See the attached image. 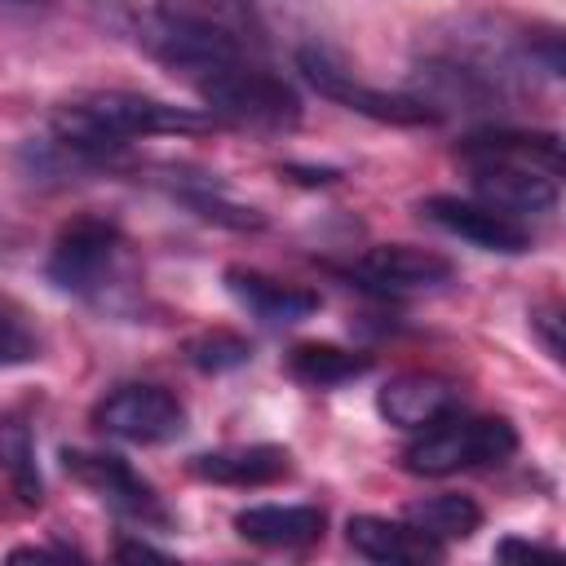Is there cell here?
I'll use <instances>...</instances> for the list:
<instances>
[{
  "mask_svg": "<svg viewBox=\"0 0 566 566\" xmlns=\"http://www.w3.org/2000/svg\"><path fill=\"white\" fill-rule=\"evenodd\" d=\"M212 115H199L190 106H172L150 93L133 88H97L84 97H71L49 119V150L57 164H102L106 155L124 150L137 137H164V133H208Z\"/></svg>",
  "mask_w": 566,
  "mask_h": 566,
  "instance_id": "cell-1",
  "label": "cell"
},
{
  "mask_svg": "<svg viewBox=\"0 0 566 566\" xmlns=\"http://www.w3.org/2000/svg\"><path fill=\"white\" fill-rule=\"evenodd\" d=\"M460 159L482 203L517 221L557 208V177H562L557 133H513V128L473 133L460 142Z\"/></svg>",
  "mask_w": 566,
  "mask_h": 566,
  "instance_id": "cell-2",
  "label": "cell"
},
{
  "mask_svg": "<svg viewBox=\"0 0 566 566\" xmlns=\"http://www.w3.org/2000/svg\"><path fill=\"white\" fill-rule=\"evenodd\" d=\"M199 102L212 111V119L243 128V133H292L301 124V97L296 88L265 66V57H234L190 80Z\"/></svg>",
  "mask_w": 566,
  "mask_h": 566,
  "instance_id": "cell-3",
  "label": "cell"
},
{
  "mask_svg": "<svg viewBox=\"0 0 566 566\" xmlns=\"http://www.w3.org/2000/svg\"><path fill=\"white\" fill-rule=\"evenodd\" d=\"M517 455V429L504 416H442L402 447V469L420 478H447L460 469H486Z\"/></svg>",
  "mask_w": 566,
  "mask_h": 566,
  "instance_id": "cell-4",
  "label": "cell"
},
{
  "mask_svg": "<svg viewBox=\"0 0 566 566\" xmlns=\"http://www.w3.org/2000/svg\"><path fill=\"white\" fill-rule=\"evenodd\" d=\"M124 261H128V243L119 234L115 221L106 217H71L53 248H49V283L71 292V296H93V301H106L111 287H119V274H124Z\"/></svg>",
  "mask_w": 566,
  "mask_h": 566,
  "instance_id": "cell-5",
  "label": "cell"
},
{
  "mask_svg": "<svg viewBox=\"0 0 566 566\" xmlns=\"http://www.w3.org/2000/svg\"><path fill=\"white\" fill-rule=\"evenodd\" d=\"M296 66H301V75H305L323 97H332L336 106L358 111V115H367V119H376V124L420 128V124H438V119H442L433 106H424V102L411 97V93H389V88L363 84V80H358L354 71H345L327 49H301V53H296Z\"/></svg>",
  "mask_w": 566,
  "mask_h": 566,
  "instance_id": "cell-6",
  "label": "cell"
},
{
  "mask_svg": "<svg viewBox=\"0 0 566 566\" xmlns=\"http://www.w3.org/2000/svg\"><path fill=\"white\" fill-rule=\"evenodd\" d=\"M93 424L106 438L155 447V442H168L186 429V407L164 385H119L93 407Z\"/></svg>",
  "mask_w": 566,
  "mask_h": 566,
  "instance_id": "cell-7",
  "label": "cell"
},
{
  "mask_svg": "<svg viewBox=\"0 0 566 566\" xmlns=\"http://www.w3.org/2000/svg\"><path fill=\"white\" fill-rule=\"evenodd\" d=\"M62 469L88 486L111 513L128 517V522H142V526H164L168 522V509L164 500L155 495V486L119 455L111 451H80V447H66L62 451Z\"/></svg>",
  "mask_w": 566,
  "mask_h": 566,
  "instance_id": "cell-8",
  "label": "cell"
},
{
  "mask_svg": "<svg viewBox=\"0 0 566 566\" xmlns=\"http://www.w3.org/2000/svg\"><path fill=\"white\" fill-rule=\"evenodd\" d=\"M420 212H424L438 230H447V234H455V239H464V243H473V248H482V252L517 256V252L531 248V226L517 221V217H509V212H500V208H491V203H482V199L429 195V199L420 203Z\"/></svg>",
  "mask_w": 566,
  "mask_h": 566,
  "instance_id": "cell-9",
  "label": "cell"
},
{
  "mask_svg": "<svg viewBox=\"0 0 566 566\" xmlns=\"http://www.w3.org/2000/svg\"><path fill=\"white\" fill-rule=\"evenodd\" d=\"M354 274L380 292H420V287H438L455 274V265L433 252V248H416V243H376L354 261Z\"/></svg>",
  "mask_w": 566,
  "mask_h": 566,
  "instance_id": "cell-10",
  "label": "cell"
},
{
  "mask_svg": "<svg viewBox=\"0 0 566 566\" xmlns=\"http://www.w3.org/2000/svg\"><path fill=\"white\" fill-rule=\"evenodd\" d=\"M376 411L389 424L416 433V429H429L433 420L460 411V389H455V380H447L438 371H402V376L380 385Z\"/></svg>",
  "mask_w": 566,
  "mask_h": 566,
  "instance_id": "cell-11",
  "label": "cell"
},
{
  "mask_svg": "<svg viewBox=\"0 0 566 566\" xmlns=\"http://www.w3.org/2000/svg\"><path fill=\"white\" fill-rule=\"evenodd\" d=\"M345 539L358 557L367 562H385V566H420V562H442L447 544L420 535L407 517L402 522H389V517H376V513H358L345 522Z\"/></svg>",
  "mask_w": 566,
  "mask_h": 566,
  "instance_id": "cell-12",
  "label": "cell"
},
{
  "mask_svg": "<svg viewBox=\"0 0 566 566\" xmlns=\"http://www.w3.org/2000/svg\"><path fill=\"white\" fill-rule=\"evenodd\" d=\"M226 287L230 296L261 323L270 327H287V323H301L318 310V292L301 287V283H283L274 274H261V270H248V265H230L226 270Z\"/></svg>",
  "mask_w": 566,
  "mask_h": 566,
  "instance_id": "cell-13",
  "label": "cell"
},
{
  "mask_svg": "<svg viewBox=\"0 0 566 566\" xmlns=\"http://www.w3.org/2000/svg\"><path fill=\"white\" fill-rule=\"evenodd\" d=\"M155 13L168 22L195 27V31L226 35L252 53H265V22H261L256 0H159Z\"/></svg>",
  "mask_w": 566,
  "mask_h": 566,
  "instance_id": "cell-14",
  "label": "cell"
},
{
  "mask_svg": "<svg viewBox=\"0 0 566 566\" xmlns=\"http://www.w3.org/2000/svg\"><path fill=\"white\" fill-rule=\"evenodd\" d=\"M190 473L199 482H217V486H270V482H283L292 473V451L274 447V442L221 447V451L195 455Z\"/></svg>",
  "mask_w": 566,
  "mask_h": 566,
  "instance_id": "cell-15",
  "label": "cell"
},
{
  "mask_svg": "<svg viewBox=\"0 0 566 566\" xmlns=\"http://www.w3.org/2000/svg\"><path fill=\"white\" fill-rule=\"evenodd\" d=\"M323 509L314 504H252L234 513V531L261 548H310L323 539Z\"/></svg>",
  "mask_w": 566,
  "mask_h": 566,
  "instance_id": "cell-16",
  "label": "cell"
},
{
  "mask_svg": "<svg viewBox=\"0 0 566 566\" xmlns=\"http://www.w3.org/2000/svg\"><path fill=\"white\" fill-rule=\"evenodd\" d=\"M287 371H292V380H301L310 389H336V385H349V380L367 376L371 358L358 354V349L332 345V340H301L287 354Z\"/></svg>",
  "mask_w": 566,
  "mask_h": 566,
  "instance_id": "cell-17",
  "label": "cell"
},
{
  "mask_svg": "<svg viewBox=\"0 0 566 566\" xmlns=\"http://www.w3.org/2000/svg\"><path fill=\"white\" fill-rule=\"evenodd\" d=\"M0 473L9 478V486L22 504L44 500V482H40V464H35V438H31L27 416H18V411L0 416Z\"/></svg>",
  "mask_w": 566,
  "mask_h": 566,
  "instance_id": "cell-18",
  "label": "cell"
},
{
  "mask_svg": "<svg viewBox=\"0 0 566 566\" xmlns=\"http://www.w3.org/2000/svg\"><path fill=\"white\" fill-rule=\"evenodd\" d=\"M402 517H407L420 535H429V539H438V544L469 539V535L482 526V509H478L469 495H424V500H411Z\"/></svg>",
  "mask_w": 566,
  "mask_h": 566,
  "instance_id": "cell-19",
  "label": "cell"
},
{
  "mask_svg": "<svg viewBox=\"0 0 566 566\" xmlns=\"http://www.w3.org/2000/svg\"><path fill=\"white\" fill-rule=\"evenodd\" d=\"M40 358V327H35V314L0 292V367H22V363H35Z\"/></svg>",
  "mask_w": 566,
  "mask_h": 566,
  "instance_id": "cell-20",
  "label": "cell"
},
{
  "mask_svg": "<svg viewBox=\"0 0 566 566\" xmlns=\"http://www.w3.org/2000/svg\"><path fill=\"white\" fill-rule=\"evenodd\" d=\"M186 358H190L199 371L221 376V371L243 367V363L252 358V345H248V336H239V332H230V327H208V332H199V336L186 340Z\"/></svg>",
  "mask_w": 566,
  "mask_h": 566,
  "instance_id": "cell-21",
  "label": "cell"
},
{
  "mask_svg": "<svg viewBox=\"0 0 566 566\" xmlns=\"http://www.w3.org/2000/svg\"><path fill=\"white\" fill-rule=\"evenodd\" d=\"M531 327H535L544 354H548L553 363H562V305H557V301L535 305V310H531Z\"/></svg>",
  "mask_w": 566,
  "mask_h": 566,
  "instance_id": "cell-22",
  "label": "cell"
},
{
  "mask_svg": "<svg viewBox=\"0 0 566 566\" xmlns=\"http://www.w3.org/2000/svg\"><path fill=\"white\" fill-rule=\"evenodd\" d=\"M495 557H500V562H548V557H557V544H539V539H517V535H509V539L495 544Z\"/></svg>",
  "mask_w": 566,
  "mask_h": 566,
  "instance_id": "cell-23",
  "label": "cell"
},
{
  "mask_svg": "<svg viewBox=\"0 0 566 566\" xmlns=\"http://www.w3.org/2000/svg\"><path fill=\"white\" fill-rule=\"evenodd\" d=\"M115 557H119V562H142V557H146V562H168L164 548H150V544H142V539H124V544L115 548Z\"/></svg>",
  "mask_w": 566,
  "mask_h": 566,
  "instance_id": "cell-24",
  "label": "cell"
},
{
  "mask_svg": "<svg viewBox=\"0 0 566 566\" xmlns=\"http://www.w3.org/2000/svg\"><path fill=\"white\" fill-rule=\"evenodd\" d=\"M44 557H62V562H66V557H75V553H71V548H35V544L9 553V562H44Z\"/></svg>",
  "mask_w": 566,
  "mask_h": 566,
  "instance_id": "cell-25",
  "label": "cell"
},
{
  "mask_svg": "<svg viewBox=\"0 0 566 566\" xmlns=\"http://www.w3.org/2000/svg\"><path fill=\"white\" fill-rule=\"evenodd\" d=\"M0 4H9V9H31V4H44V0H0Z\"/></svg>",
  "mask_w": 566,
  "mask_h": 566,
  "instance_id": "cell-26",
  "label": "cell"
}]
</instances>
